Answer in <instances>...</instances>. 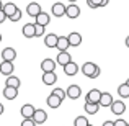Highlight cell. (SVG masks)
I'll return each mask as SVG.
<instances>
[{"label": "cell", "instance_id": "cell-33", "mask_svg": "<svg viewBox=\"0 0 129 126\" xmlns=\"http://www.w3.org/2000/svg\"><path fill=\"white\" fill-rule=\"evenodd\" d=\"M114 126H127V121L123 120V118H118V120L114 121Z\"/></svg>", "mask_w": 129, "mask_h": 126}, {"label": "cell", "instance_id": "cell-20", "mask_svg": "<svg viewBox=\"0 0 129 126\" xmlns=\"http://www.w3.org/2000/svg\"><path fill=\"white\" fill-rule=\"evenodd\" d=\"M57 39H59V36H57V35L49 33V35L44 36V44H46V47H56L57 46Z\"/></svg>", "mask_w": 129, "mask_h": 126}, {"label": "cell", "instance_id": "cell-41", "mask_svg": "<svg viewBox=\"0 0 129 126\" xmlns=\"http://www.w3.org/2000/svg\"><path fill=\"white\" fill-rule=\"evenodd\" d=\"M3 8V3H2V0H0V10H2Z\"/></svg>", "mask_w": 129, "mask_h": 126}, {"label": "cell", "instance_id": "cell-9", "mask_svg": "<svg viewBox=\"0 0 129 126\" xmlns=\"http://www.w3.org/2000/svg\"><path fill=\"white\" fill-rule=\"evenodd\" d=\"M46 120H47V113L43 108H38V110L35 111V115H33V121H35L36 124H43V123H46Z\"/></svg>", "mask_w": 129, "mask_h": 126}, {"label": "cell", "instance_id": "cell-40", "mask_svg": "<svg viewBox=\"0 0 129 126\" xmlns=\"http://www.w3.org/2000/svg\"><path fill=\"white\" fill-rule=\"evenodd\" d=\"M126 46L129 47V36H127V38H126Z\"/></svg>", "mask_w": 129, "mask_h": 126}, {"label": "cell", "instance_id": "cell-28", "mask_svg": "<svg viewBox=\"0 0 129 126\" xmlns=\"http://www.w3.org/2000/svg\"><path fill=\"white\" fill-rule=\"evenodd\" d=\"M90 123H88L87 116H83V115H80V116H77L75 120H74V126H88Z\"/></svg>", "mask_w": 129, "mask_h": 126}, {"label": "cell", "instance_id": "cell-22", "mask_svg": "<svg viewBox=\"0 0 129 126\" xmlns=\"http://www.w3.org/2000/svg\"><path fill=\"white\" fill-rule=\"evenodd\" d=\"M56 82H57V75H56V72L43 74V84H44V85H54Z\"/></svg>", "mask_w": 129, "mask_h": 126}, {"label": "cell", "instance_id": "cell-42", "mask_svg": "<svg viewBox=\"0 0 129 126\" xmlns=\"http://www.w3.org/2000/svg\"><path fill=\"white\" fill-rule=\"evenodd\" d=\"M69 2H70V3H75V2H77V0H69Z\"/></svg>", "mask_w": 129, "mask_h": 126}, {"label": "cell", "instance_id": "cell-27", "mask_svg": "<svg viewBox=\"0 0 129 126\" xmlns=\"http://www.w3.org/2000/svg\"><path fill=\"white\" fill-rule=\"evenodd\" d=\"M85 111L88 115H95V113H98V108H100V105L98 103H85Z\"/></svg>", "mask_w": 129, "mask_h": 126}, {"label": "cell", "instance_id": "cell-25", "mask_svg": "<svg viewBox=\"0 0 129 126\" xmlns=\"http://www.w3.org/2000/svg\"><path fill=\"white\" fill-rule=\"evenodd\" d=\"M20 85H21V82H20V79H18V77H15V75H10V77H7V80H5V87L20 88Z\"/></svg>", "mask_w": 129, "mask_h": 126}, {"label": "cell", "instance_id": "cell-23", "mask_svg": "<svg viewBox=\"0 0 129 126\" xmlns=\"http://www.w3.org/2000/svg\"><path fill=\"white\" fill-rule=\"evenodd\" d=\"M46 103L49 105V108H59L60 105H62V100H60L59 97H56V95H52V93H51L49 97H47Z\"/></svg>", "mask_w": 129, "mask_h": 126}, {"label": "cell", "instance_id": "cell-6", "mask_svg": "<svg viewBox=\"0 0 129 126\" xmlns=\"http://www.w3.org/2000/svg\"><path fill=\"white\" fill-rule=\"evenodd\" d=\"M57 62L56 61H52L51 57H47V59H44L41 62V69H43V74H47V72H54V69H56Z\"/></svg>", "mask_w": 129, "mask_h": 126}, {"label": "cell", "instance_id": "cell-24", "mask_svg": "<svg viewBox=\"0 0 129 126\" xmlns=\"http://www.w3.org/2000/svg\"><path fill=\"white\" fill-rule=\"evenodd\" d=\"M25 38H35V23H26L21 30Z\"/></svg>", "mask_w": 129, "mask_h": 126}, {"label": "cell", "instance_id": "cell-5", "mask_svg": "<svg viewBox=\"0 0 129 126\" xmlns=\"http://www.w3.org/2000/svg\"><path fill=\"white\" fill-rule=\"evenodd\" d=\"M15 59H16V51L13 49V47H5V49H2V61H5V62H13Z\"/></svg>", "mask_w": 129, "mask_h": 126}, {"label": "cell", "instance_id": "cell-2", "mask_svg": "<svg viewBox=\"0 0 129 126\" xmlns=\"http://www.w3.org/2000/svg\"><path fill=\"white\" fill-rule=\"evenodd\" d=\"M100 98H101V92L98 88H91L85 97V103H100Z\"/></svg>", "mask_w": 129, "mask_h": 126}, {"label": "cell", "instance_id": "cell-46", "mask_svg": "<svg viewBox=\"0 0 129 126\" xmlns=\"http://www.w3.org/2000/svg\"><path fill=\"white\" fill-rule=\"evenodd\" d=\"M127 126H129V123H127Z\"/></svg>", "mask_w": 129, "mask_h": 126}, {"label": "cell", "instance_id": "cell-38", "mask_svg": "<svg viewBox=\"0 0 129 126\" xmlns=\"http://www.w3.org/2000/svg\"><path fill=\"white\" fill-rule=\"evenodd\" d=\"M87 5H88V7H90V8H96V5H93V3H91V2H90V0H87Z\"/></svg>", "mask_w": 129, "mask_h": 126}, {"label": "cell", "instance_id": "cell-29", "mask_svg": "<svg viewBox=\"0 0 129 126\" xmlns=\"http://www.w3.org/2000/svg\"><path fill=\"white\" fill-rule=\"evenodd\" d=\"M51 93H52V95H56V97H59V98H60V100H62V102H64V98L67 97L66 90H62V88H54V90L51 92Z\"/></svg>", "mask_w": 129, "mask_h": 126}, {"label": "cell", "instance_id": "cell-1", "mask_svg": "<svg viewBox=\"0 0 129 126\" xmlns=\"http://www.w3.org/2000/svg\"><path fill=\"white\" fill-rule=\"evenodd\" d=\"M98 69V66L95 62H90V61H88V62H85L82 66V74L83 75H87L88 79H93V75H95V70Z\"/></svg>", "mask_w": 129, "mask_h": 126}, {"label": "cell", "instance_id": "cell-11", "mask_svg": "<svg viewBox=\"0 0 129 126\" xmlns=\"http://www.w3.org/2000/svg\"><path fill=\"white\" fill-rule=\"evenodd\" d=\"M79 15H80V8L75 5V3H70V5L66 8V16H69L70 20L79 18Z\"/></svg>", "mask_w": 129, "mask_h": 126}, {"label": "cell", "instance_id": "cell-32", "mask_svg": "<svg viewBox=\"0 0 129 126\" xmlns=\"http://www.w3.org/2000/svg\"><path fill=\"white\" fill-rule=\"evenodd\" d=\"M8 20H10V21H13V23L20 21V20H21V10L18 8V12H16V13H15V15H13V16H10Z\"/></svg>", "mask_w": 129, "mask_h": 126}, {"label": "cell", "instance_id": "cell-16", "mask_svg": "<svg viewBox=\"0 0 129 126\" xmlns=\"http://www.w3.org/2000/svg\"><path fill=\"white\" fill-rule=\"evenodd\" d=\"M56 62L59 64V66H67L69 62H72V57H70V54L69 53H59L57 54V57H56Z\"/></svg>", "mask_w": 129, "mask_h": 126}, {"label": "cell", "instance_id": "cell-35", "mask_svg": "<svg viewBox=\"0 0 129 126\" xmlns=\"http://www.w3.org/2000/svg\"><path fill=\"white\" fill-rule=\"evenodd\" d=\"M7 20V15L3 13V10H0V23H3Z\"/></svg>", "mask_w": 129, "mask_h": 126}, {"label": "cell", "instance_id": "cell-43", "mask_svg": "<svg viewBox=\"0 0 129 126\" xmlns=\"http://www.w3.org/2000/svg\"><path fill=\"white\" fill-rule=\"evenodd\" d=\"M126 85H127V87H129V79H127V80H126Z\"/></svg>", "mask_w": 129, "mask_h": 126}, {"label": "cell", "instance_id": "cell-37", "mask_svg": "<svg viewBox=\"0 0 129 126\" xmlns=\"http://www.w3.org/2000/svg\"><path fill=\"white\" fill-rule=\"evenodd\" d=\"M103 126H114V121H105Z\"/></svg>", "mask_w": 129, "mask_h": 126}, {"label": "cell", "instance_id": "cell-39", "mask_svg": "<svg viewBox=\"0 0 129 126\" xmlns=\"http://www.w3.org/2000/svg\"><path fill=\"white\" fill-rule=\"evenodd\" d=\"M3 110H5V108H3V103H0V115H3Z\"/></svg>", "mask_w": 129, "mask_h": 126}, {"label": "cell", "instance_id": "cell-7", "mask_svg": "<svg viewBox=\"0 0 129 126\" xmlns=\"http://www.w3.org/2000/svg\"><path fill=\"white\" fill-rule=\"evenodd\" d=\"M41 12H43V10H41V5H39V3H36V2L28 3V7H26V13H28L29 16H33V18H36V16H38Z\"/></svg>", "mask_w": 129, "mask_h": 126}, {"label": "cell", "instance_id": "cell-45", "mask_svg": "<svg viewBox=\"0 0 129 126\" xmlns=\"http://www.w3.org/2000/svg\"><path fill=\"white\" fill-rule=\"evenodd\" d=\"M88 126H93V124H88Z\"/></svg>", "mask_w": 129, "mask_h": 126}, {"label": "cell", "instance_id": "cell-34", "mask_svg": "<svg viewBox=\"0 0 129 126\" xmlns=\"http://www.w3.org/2000/svg\"><path fill=\"white\" fill-rule=\"evenodd\" d=\"M21 126H36V123L33 121V118H31V120H23L21 121Z\"/></svg>", "mask_w": 129, "mask_h": 126}, {"label": "cell", "instance_id": "cell-17", "mask_svg": "<svg viewBox=\"0 0 129 126\" xmlns=\"http://www.w3.org/2000/svg\"><path fill=\"white\" fill-rule=\"evenodd\" d=\"M35 20H36V25H41L44 28H46V25L51 23V16H49V13H46V12H41Z\"/></svg>", "mask_w": 129, "mask_h": 126}, {"label": "cell", "instance_id": "cell-3", "mask_svg": "<svg viewBox=\"0 0 129 126\" xmlns=\"http://www.w3.org/2000/svg\"><path fill=\"white\" fill-rule=\"evenodd\" d=\"M35 111H36V108L33 107L31 103H26V105H23V107H21L20 113H21L23 120H31V118H33V115H35Z\"/></svg>", "mask_w": 129, "mask_h": 126}, {"label": "cell", "instance_id": "cell-44", "mask_svg": "<svg viewBox=\"0 0 129 126\" xmlns=\"http://www.w3.org/2000/svg\"><path fill=\"white\" fill-rule=\"evenodd\" d=\"M0 41H2V35H0Z\"/></svg>", "mask_w": 129, "mask_h": 126}, {"label": "cell", "instance_id": "cell-26", "mask_svg": "<svg viewBox=\"0 0 129 126\" xmlns=\"http://www.w3.org/2000/svg\"><path fill=\"white\" fill-rule=\"evenodd\" d=\"M118 95H119L121 98H129V87L126 85V82L118 87Z\"/></svg>", "mask_w": 129, "mask_h": 126}, {"label": "cell", "instance_id": "cell-21", "mask_svg": "<svg viewBox=\"0 0 129 126\" xmlns=\"http://www.w3.org/2000/svg\"><path fill=\"white\" fill-rule=\"evenodd\" d=\"M3 97L7 100H15L18 97V88H13V87H5L3 88Z\"/></svg>", "mask_w": 129, "mask_h": 126}, {"label": "cell", "instance_id": "cell-8", "mask_svg": "<svg viewBox=\"0 0 129 126\" xmlns=\"http://www.w3.org/2000/svg\"><path fill=\"white\" fill-rule=\"evenodd\" d=\"M66 93H67V97H69L70 100H77V98L82 95V88H80L79 85H70V87L66 90Z\"/></svg>", "mask_w": 129, "mask_h": 126}, {"label": "cell", "instance_id": "cell-10", "mask_svg": "<svg viewBox=\"0 0 129 126\" xmlns=\"http://www.w3.org/2000/svg\"><path fill=\"white\" fill-rule=\"evenodd\" d=\"M13 70H15V66H13V62H5V61H2L0 62V74H3V75L10 77L13 74Z\"/></svg>", "mask_w": 129, "mask_h": 126}, {"label": "cell", "instance_id": "cell-13", "mask_svg": "<svg viewBox=\"0 0 129 126\" xmlns=\"http://www.w3.org/2000/svg\"><path fill=\"white\" fill-rule=\"evenodd\" d=\"M66 8H67V7L64 5V3L57 2V3H54V5H52V8H51V10H52V15H54V16L60 18V16L66 15Z\"/></svg>", "mask_w": 129, "mask_h": 126}, {"label": "cell", "instance_id": "cell-18", "mask_svg": "<svg viewBox=\"0 0 129 126\" xmlns=\"http://www.w3.org/2000/svg\"><path fill=\"white\" fill-rule=\"evenodd\" d=\"M67 39H69V44L74 46V47H77V46L82 44V36H80V33H77V31L70 33V35L67 36Z\"/></svg>", "mask_w": 129, "mask_h": 126}, {"label": "cell", "instance_id": "cell-31", "mask_svg": "<svg viewBox=\"0 0 129 126\" xmlns=\"http://www.w3.org/2000/svg\"><path fill=\"white\" fill-rule=\"evenodd\" d=\"M93 5H96V8H100V7H106L108 3H110V0H90Z\"/></svg>", "mask_w": 129, "mask_h": 126}, {"label": "cell", "instance_id": "cell-30", "mask_svg": "<svg viewBox=\"0 0 129 126\" xmlns=\"http://www.w3.org/2000/svg\"><path fill=\"white\" fill-rule=\"evenodd\" d=\"M44 31H46L44 26L36 25V23H35V38H38V36H44Z\"/></svg>", "mask_w": 129, "mask_h": 126}, {"label": "cell", "instance_id": "cell-12", "mask_svg": "<svg viewBox=\"0 0 129 126\" xmlns=\"http://www.w3.org/2000/svg\"><path fill=\"white\" fill-rule=\"evenodd\" d=\"M64 69V74L66 75H69V77H74V75H77V72H79V66H77V62H69L67 66H64L62 67Z\"/></svg>", "mask_w": 129, "mask_h": 126}, {"label": "cell", "instance_id": "cell-36", "mask_svg": "<svg viewBox=\"0 0 129 126\" xmlns=\"http://www.w3.org/2000/svg\"><path fill=\"white\" fill-rule=\"evenodd\" d=\"M100 74H101V69H100V67H98V69L95 70V75H93V79H96V77L100 75Z\"/></svg>", "mask_w": 129, "mask_h": 126}, {"label": "cell", "instance_id": "cell-15", "mask_svg": "<svg viewBox=\"0 0 129 126\" xmlns=\"http://www.w3.org/2000/svg\"><path fill=\"white\" fill-rule=\"evenodd\" d=\"M69 46H70V44H69V39H67V36H59L56 49H59V53H67Z\"/></svg>", "mask_w": 129, "mask_h": 126}, {"label": "cell", "instance_id": "cell-4", "mask_svg": "<svg viewBox=\"0 0 129 126\" xmlns=\"http://www.w3.org/2000/svg\"><path fill=\"white\" fill-rule=\"evenodd\" d=\"M110 110H111L113 115H123L124 111H126V103L121 102V100H114L113 105L110 107Z\"/></svg>", "mask_w": 129, "mask_h": 126}, {"label": "cell", "instance_id": "cell-19", "mask_svg": "<svg viewBox=\"0 0 129 126\" xmlns=\"http://www.w3.org/2000/svg\"><path fill=\"white\" fill-rule=\"evenodd\" d=\"M2 10H3V13L7 15V18H10V16H13L16 12H18V7H16L15 3L8 2V3H5V5H3V8H2Z\"/></svg>", "mask_w": 129, "mask_h": 126}, {"label": "cell", "instance_id": "cell-14", "mask_svg": "<svg viewBox=\"0 0 129 126\" xmlns=\"http://www.w3.org/2000/svg\"><path fill=\"white\" fill-rule=\"evenodd\" d=\"M113 95L110 93V92H103V93H101V98H100V103L98 105H101V107H111V105H113Z\"/></svg>", "mask_w": 129, "mask_h": 126}]
</instances>
